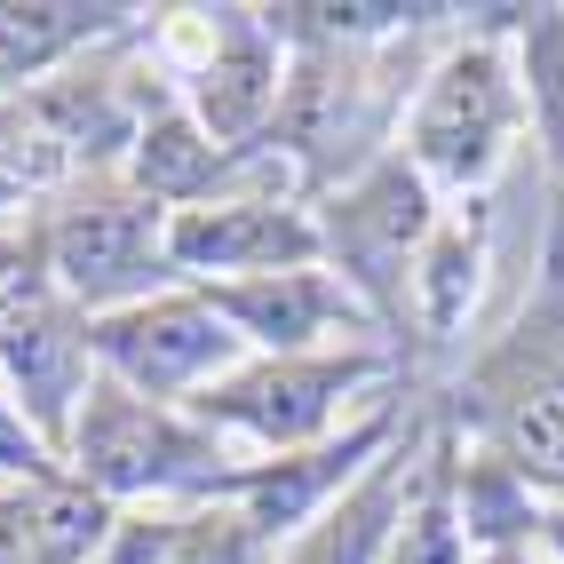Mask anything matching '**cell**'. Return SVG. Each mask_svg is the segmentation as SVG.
I'll list each match as a JSON object with an SVG mask.
<instances>
[{"mask_svg": "<svg viewBox=\"0 0 564 564\" xmlns=\"http://www.w3.org/2000/svg\"><path fill=\"white\" fill-rule=\"evenodd\" d=\"M64 469L104 494L111 509L128 501H152V509H215L231 501L239 485V445H223L192 405H152L120 390L111 373H96V390L72 413V437H64Z\"/></svg>", "mask_w": 564, "mask_h": 564, "instance_id": "cell-1", "label": "cell"}, {"mask_svg": "<svg viewBox=\"0 0 564 564\" xmlns=\"http://www.w3.org/2000/svg\"><path fill=\"white\" fill-rule=\"evenodd\" d=\"M509 32H517V9H501V24H477L469 41H454L413 80L405 167L422 175L430 192H485L509 160V143L524 128V88H517Z\"/></svg>", "mask_w": 564, "mask_h": 564, "instance_id": "cell-2", "label": "cell"}, {"mask_svg": "<svg viewBox=\"0 0 564 564\" xmlns=\"http://www.w3.org/2000/svg\"><path fill=\"white\" fill-rule=\"evenodd\" d=\"M167 207H152L120 175H88L72 199L41 207L32 223V247H41V279L64 294L80 318H111L135 311L152 294L175 286V254H167Z\"/></svg>", "mask_w": 564, "mask_h": 564, "instance_id": "cell-3", "label": "cell"}, {"mask_svg": "<svg viewBox=\"0 0 564 564\" xmlns=\"http://www.w3.org/2000/svg\"><path fill=\"white\" fill-rule=\"evenodd\" d=\"M390 382V343H366V350H311V358H247L239 373L192 405L199 422L223 445H247L254 462H286V454H311V445L343 437L350 422H366L358 398Z\"/></svg>", "mask_w": 564, "mask_h": 564, "instance_id": "cell-4", "label": "cell"}, {"mask_svg": "<svg viewBox=\"0 0 564 564\" xmlns=\"http://www.w3.org/2000/svg\"><path fill=\"white\" fill-rule=\"evenodd\" d=\"M311 215H318L326 271L373 311L382 334H405V294H413V262L437 231V192L405 167V152H382L366 175L334 183Z\"/></svg>", "mask_w": 564, "mask_h": 564, "instance_id": "cell-5", "label": "cell"}, {"mask_svg": "<svg viewBox=\"0 0 564 564\" xmlns=\"http://www.w3.org/2000/svg\"><path fill=\"white\" fill-rule=\"evenodd\" d=\"M88 334H96V373H111L120 390L152 405H199L223 373L247 366V343L223 326V311L199 286H167L135 311L88 318Z\"/></svg>", "mask_w": 564, "mask_h": 564, "instance_id": "cell-6", "label": "cell"}, {"mask_svg": "<svg viewBox=\"0 0 564 564\" xmlns=\"http://www.w3.org/2000/svg\"><path fill=\"white\" fill-rule=\"evenodd\" d=\"M175 286H239L279 271H318V215L303 199H239L223 192L207 207H183L167 223Z\"/></svg>", "mask_w": 564, "mask_h": 564, "instance_id": "cell-7", "label": "cell"}, {"mask_svg": "<svg viewBox=\"0 0 564 564\" xmlns=\"http://www.w3.org/2000/svg\"><path fill=\"white\" fill-rule=\"evenodd\" d=\"M96 390V334L88 318L64 303L56 286H32L24 303L0 318V398H9L41 445L64 462V437H72V413Z\"/></svg>", "mask_w": 564, "mask_h": 564, "instance_id": "cell-8", "label": "cell"}, {"mask_svg": "<svg viewBox=\"0 0 564 564\" xmlns=\"http://www.w3.org/2000/svg\"><path fill=\"white\" fill-rule=\"evenodd\" d=\"M279 96H286V32L271 24V9H215L207 17V56L183 80V111L239 160L271 135Z\"/></svg>", "mask_w": 564, "mask_h": 564, "instance_id": "cell-9", "label": "cell"}, {"mask_svg": "<svg viewBox=\"0 0 564 564\" xmlns=\"http://www.w3.org/2000/svg\"><path fill=\"white\" fill-rule=\"evenodd\" d=\"M223 311V326L247 343V358H311V350H366L390 343L373 311L318 262V271H279V279H239V286H199Z\"/></svg>", "mask_w": 564, "mask_h": 564, "instance_id": "cell-10", "label": "cell"}, {"mask_svg": "<svg viewBox=\"0 0 564 564\" xmlns=\"http://www.w3.org/2000/svg\"><path fill=\"white\" fill-rule=\"evenodd\" d=\"M398 445V398H382L366 413V422H350L343 437L311 445V454H286V462H247L239 485H231V509H247V524L271 549H286L294 533H311V524L350 494V485L373 469Z\"/></svg>", "mask_w": 564, "mask_h": 564, "instance_id": "cell-11", "label": "cell"}, {"mask_svg": "<svg viewBox=\"0 0 564 564\" xmlns=\"http://www.w3.org/2000/svg\"><path fill=\"white\" fill-rule=\"evenodd\" d=\"M477 413H485V454L509 462L533 494L564 501V373L509 343L477 373Z\"/></svg>", "mask_w": 564, "mask_h": 564, "instance_id": "cell-12", "label": "cell"}, {"mask_svg": "<svg viewBox=\"0 0 564 564\" xmlns=\"http://www.w3.org/2000/svg\"><path fill=\"white\" fill-rule=\"evenodd\" d=\"M422 462H430V437L405 430L390 454L311 524V533H294L279 549V564H390V541H398V524H405L413 485H422Z\"/></svg>", "mask_w": 564, "mask_h": 564, "instance_id": "cell-13", "label": "cell"}, {"mask_svg": "<svg viewBox=\"0 0 564 564\" xmlns=\"http://www.w3.org/2000/svg\"><path fill=\"white\" fill-rule=\"evenodd\" d=\"M128 183L152 207L183 215V207H207V199L231 192V152H223L183 104H152L135 143H128Z\"/></svg>", "mask_w": 564, "mask_h": 564, "instance_id": "cell-14", "label": "cell"}, {"mask_svg": "<svg viewBox=\"0 0 564 564\" xmlns=\"http://www.w3.org/2000/svg\"><path fill=\"white\" fill-rule=\"evenodd\" d=\"M485 262H494V239H485V207L469 215H437V231L413 262V294H405V326H422L430 343H454L477 311Z\"/></svg>", "mask_w": 564, "mask_h": 564, "instance_id": "cell-15", "label": "cell"}, {"mask_svg": "<svg viewBox=\"0 0 564 564\" xmlns=\"http://www.w3.org/2000/svg\"><path fill=\"white\" fill-rule=\"evenodd\" d=\"M509 56L524 88V128L541 135V160L556 175L564 167V9H517Z\"/></svg>", "mask_w": 564, "mask_h": 564, "instance_id": "cell-16", "label": "cell"}, {"mask_svg": "<svg viewBox=\"0 0 564 564\" xmlns=\"http://www.w3.org/2000/svg\"><path fill=\"white\" fill-rule=\"evenodd\" d=\"M390 564H477L469 533H462V509H454V469H445V445H430L422 485L405 501V524L390 541Z\"/></svg>", "mask_w": 564, "mask_h": 564, "instance_id": "cell-17", "label": "cell"}, {"mask_svg": "<svg viewBox=\"0 0 564 564\" xmlns=\"http://www.w3.org/2000/svg\"><path fill=\"white\" fill-rule=\"evenodd\" d=\"M167 564H279V549L247 524V509L215 501V509H183V533Z\"/></svg>", "mask_w": 564, "mask_h": 564, "instance_id": "cell-18", "label": "cell"}, {"mask_svg": "<svg viewBox=\"0 0 564 564\" xmlns=\"http://www.w3.org/2000/svg\"><path fill=\"white\" fill-rule=\"evenodd\" d=\"M175 533H183V509H120V524H111L96 564H167Z\"/></svg>", "mask_w": 564, "mask_h": 564, "instance_id": "cell-19", "label": "cell"}, {"mask_svg": "<svg viewBox=\"0 0 564 564\" xmlns=\"http://www.w3.org/2000/svg\"><path fill=\"white\" fill-rule=\"evenodd\" d=\"M0 564H48L41 485H0Z\"/></svg>", "mask_w": 564, "mask_h": 564, "instance_id": "cell-20", "label": "cell"}, {"mask_svg": "<svg viewBox=\"0 0 564 564\" xmlns=\"http://www.w3.org/2000/svg\"><path fill=\"white\" fill-rule=\"evenodd\" d=\"M32 286H48V279H41V247H32V231H0V318H9Z\"/></svg>", "mask_w": 564, "mask_h": 564, "instance_id": "cell-21", "label": "cell"}, {"mask_svg": "<svg viewBox=\"0 0 564 564\" xmlns=\"http://www.w3.org/2000/svg\"><path fill=\"white\" fill-rule=\"evenodd\" d=\"M533 549H541L549 564H564V501H541V533H533Z\"/></svg>", "mask_w": 564, "mask_h": 564, "instance_id": "cell-22", "label": "cell"}, {"mask_svg": "<svg viewBox=\"0 0 564 564\" xmlns=\"http://www.w3.org/2000/svg\"><path fill=\"white\" fill-rule=\"evenodd\" d=\"M477 564H549L541 549H501V556H477Z\"/></svg>", "mask_w": 564, "mask_h": 564, "instance_id": "cell-23", "label": "cell"}, {"mask_svg": "<svg viewBox=\"0 0 564 564\" xmlns=\"http://www.w3.org/2000/svg\"><path fill=\"white\" fill-rule=\"evenodd\" d=\"M556 183H564V167H556Z\"/></svg>", "mask_w": 564, "mask_h": 564, "instance_id": "cell-24", "label": "cell"}]
</instances>
